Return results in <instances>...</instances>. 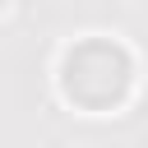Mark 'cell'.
<instances>
[{"instance_id": "6da1fadb", "label": "cell", "mask_w": 148, "mask_h": 148, "mask_svg": "<svg viewBox=\"0 0 148 148\" xmlns=\"http://www.w3.org/2000/svg\"><path fill=\"white\" fill-rule=\"evenodd\" d=\"M88 79H97V83H102V102H106V97H116V92L125 88L130 65H125V56H120L116 46H106V42H102V65H97V69H88L79 56H69V92H83V88H88Z\"/></svg>"}]
</instances>
